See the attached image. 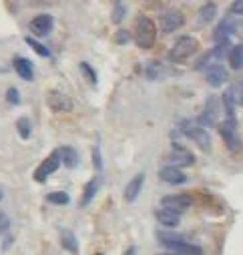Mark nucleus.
Masks as SVG:
<instances>
[{
	"mask_svg": "<svg viewBox=\"0 0 243 255\" xmlns=\"http://www.w3.org/2000/svg\"><path fill=\"white\" fill-rule=\"evenodd\" d=\"M26 44H30V48H32L36 54H40V56H44V58H48V56H50V50H48L44 44H40L38 40H34V38H30V36H26Z\"/></svg>",
	"mask_w": 243,
	"mask_h": 255,
	"instance_id": "cd10ccee",
	"label": "nucleus"
},
{
	"mask_svg": "<svg viewBox=\"0 0 243 255\" xmlns=\"http://www.w3.org/2000/svg\"><path fill=\"white\" fill-rule=\"evenodd\" d=\"M16 131L22 139H30V133H32V125H30V119L28 117H20L16 121Z\"/></svg>",
	"mask_w": 243,
	"mask_h": 255,
	"instance_id": "393cba45",
	"label": "nucleus"
},
{
	"mask_svg": "<svg viewBox=\"0 0 243 255\" xmlns=\"http://www.w3.org/2000/svg\"><path fill=\"white\" fill-rule=\"evenodd\" d=\"M239 103L243 105V91H241V95H239Z\"/></svg>",
	"mask_w": 243,
	"mask_h": 255,
	"instance_id": "ea45409f",
	"label": "nucleus"
},
{
	"mask_svg": "<svg viewBox=\"0 0 243 255\" xmlns=\"http://www.w3.org/2000/svg\"><path fill=\"white\" fill-rule=\"evenodd\" d=\"M223 107H225L227 117H233V113H235V91L233 89H227L223 93Z\"/></svg>",
	"mask_w": 243,
	"mask_h": 255,
	"instance_id": "bb28decb",
	"label": "nucleus"
},
{
	"mask_svg": "<svg viewBox=\"0 0 243 255\" xmlns=\"http://www.w3.org/2000/svg\"><path fill=\"white\" fill-rule=\"evenodd\" d=\"M60 151L56 149V151H52L40 165H38V169L34 171V181H38V183H44L52 173H56V169L60 167Z\"/></svg>",
	"mask_w": 243,
	"mask_h": 255,
	"instance_id": "39448f33",
	"label": "nucleus"
},
{
	"mask_svg": "<svg viewBox=\"0 0 243 255\" xmlns=\"http://www.w3.org/2000/svg\"><path fill=\"white\" fill-rule=\"evenodd\" d=\"M60 245H63L67 251L75 253V255L79 251V241H77V237H75L73 231H63V233H60Z\"/></svg>",
	"mask_w": 243,
	"mask_h": 255,
	"instance_id": "5701e85b",
	"label": "nucleus"
},
{
	"mask_svg": "<svg viewBox=\"0 0 243 255\" xmlns=\"http://www.w3.org/2000/svg\"><path fill=\"white\" fill-rule=\"evenodd\" d=\"M229 65L233 71H241L243 69V44H237L229 50Z\"/></svg>",
	"mask_w": 243,
	"mask_h": 255,
	"instance_id": "aec40b11",
	"label": "nucleus"
},
{
	"mask_svg": "<svg viewBox=\"0 0 243 255\" xmlns=\"http://www.w3.org/2000/svg\"><path fill=\"white\" fill-rule=\"evenodd\" d=\"M81 71L89 77V81L93 83V85H97V73L91 69V65H89V62H81Z\"/></svg>",
	"mask_w": 243,
	"mask_h": 255,
	"instance_id": "7c9ffc66",
	"label": "nucleus"
},
{
	"mask_svg": "<svg viewBox=\"0 0 243 255\" xmlns=\"http://www.w3.org/2000/svg\"><path fill=\"white\" fill-rule=\"evenodd\" d=\"M143 183H145V175H143V173L135 175V177L129 181V185H127V189H125V201H129V203L137 201L141 189H143Z\"/></svg>",
	"mask_w": 243,
	"mask_h": 255,
	"instance_id": "2eb2a0df",
	"label": "nucleus"
},
{
	"mask_svg": "<svg viewBox=\"0 0 243 255\" xmlns=\"http://www.w3.org/2000/svg\"><path fill=\"white\" fill-rule=\"evenodd\" d=\"M231 16H243V0H233V4L229 6Z\"/></svg>",
	"mask_w": 243,
	"mask_h": 255,
	"instance_id": "c756f323",
	"label": "nucleus"
},
{
	"mask_svg": "<svg viewBox=\"0 0 243 255\" xmlns=\"http://www.w3.org/2000/svg\"><path fill=\"white\" fill-rule=\"evenodd\" d=\"M197 48H199L197 38H193V36H181V38H177L175 44L171 46V50H169V58H171L173 62L187 60L189 56H193V54L197 52Z\"/></svg>",
	"mask_w": 243,
	"mask_h": 255,
	"instance_id": "7ed1b4c3",
	"label": "nucleus"
},
{
	"mask_svg": "<svg viewBox=\"0 0 243 255\" xmlns=\"http://www.w3.org/2000/svg\"><path fill=\"white\" fill-rule=\"evenodd\" d=\"M12 65H14V71H16V75L20 79H24V81H32L34 79V67H32V62L28 58L16 56Z\"/></svg>",
	"mask_w": 243,
	"mask_h": 255,
	"instance_id": "dca6fc26",
	"label": "nucleus"
},
{
	"mask_svg": "<svg viewBox=\"0 0 243 255\" xmlns=\"http://www.w3.org/2000/svg\"><path fill=\"white\" fill-rule=\"evenodd\" d=\"M99 187H101V181H99V177H95V179H91L87 185H85V191H83V197H81V207H87L93 199H95V195H97V191H99Z\"/></svg>",
	"mask_w": 243,
	"mask_h": 255,
	"instance_id": "6ab92c4d",
	"label": "nucleus"
},
{
	"mask_svg": "<svg viewBox=\"0 0 243 255\" xmlns=\"http://www.w3.org/2000/svg\"><path fill=\"white\" fill-rule=\"evenodd\" d=\"M161 73H163V67L157 65V62H149V65H147V77L149 79H159Z\"/></svg>",
	"mask_w": 243,
	"mask_h": 255,
	"instance_id": "c85d7f7f",
	"label": "nucleus"
},
{
	"mask_svg": "<svg viewBox=\"0 0 243 255\" xmlns=\"http://www.w3.org/2000/svg\"><path fill=\"white\" fill-rule=\"evenodd\" d=\"M161 255H179V253H161Z\"/></svg>",
	"mask_w": 243,
	"mask_h": 255,
	"instance_id": "a19ab883",
	"label": "nucleus"
},
{
	"mask_svg": "<svg viewBox=\"0 0 243 255\" xmlns=\"http://www.w3.org/2000/svg\"><path fill=\"white\" fill-rule=\"evenodd\" d=\"M235 34L243 40V22H237V24H235Z\"/></svg>",
	"mask_w": 243,
	"mask_h": 255,
	"instance_id": "e433bc0d",
	"label": "nucleus"
},
{
	"mask_svg": "<svg viewBox=\"0 0 243 255\" xmlns=\"http://www.w3.org/2000/svg\"><path fill=\"white\" fill-rule=\"evenodd\" d=\"M60 151V161H63L69 169H75L79 165V155L73 147H63V149H58Z\"/></svg>",
	"mask_w": 243,
	"mask_h": 255,
	"instance_id": "412c9836",
	"label": "nucleus"
},
{
	"mask_svg": "<svg viewBox=\"0 0 243 255\" xmlns=\"http://www.w3.org/2000/svg\"><path fill=\"white\" fill-rule=\"evenodd\" d=\"M155 217H157V221H159L161 225H165V227H177L179 221H181V213H177V211H173V209H167V207L157 209Z\"/></svg>",
	"mask_w": 243,
	"mask_h": 255,
	"instance_id": "f3484780",
	"label": "nucleus"
},
{
	"mask_svg": "<svg viewBox=\"0 0 243 255\" xmlns=\"http://www.w3.org/2000/svg\"><path fill=\"white\" fill-rule=\"evenodd\" d=\"M183 24H185L183 12H179V10H167V12L161 14V30L165 34H171V32L179 30Z\"/></svg>",
	"mask_w": 243,
	"mask_h": 255,
	"instance_id": "423d86ee",
	"label": "nucleus"
},
{
	"mask_svg": "<svg viewBox=\"0 0 243 255\" xmlns=\"http://www.w3.org/2000/svg\"><path fill=\"white\" fill-rule=\"evenodd\" d=\"M161 203H163V207L181 213V211H185V209H189V207L193 205V197H191L189 193H175V195H167V197H163Z\"/></svg>",
	"mask_w": 243,
	"mask_h": 255,
	"instance_id": "0eeeda50",
	"label": "nucleus"
},
{
	"mask_svg": "<svg viewBox=\"0 0 243 255\" xmlns=\"http://www.w3.org/2000/svg\"><path fill=\"white\" fill-rule=\"evenodd\" d=\"M115 2H117V4H121V0H115Z\"/></svg>",
	"mask_w": 243,
	"mask_h": 255,
	"instance_id": "79ce46f5",
	"label": "nucleus"
},
{
	"mask_svg": "<svg viewBox=\"0 0 243 255\" xmlns=\"http://www.w3.org/2000/svg\"><path fill=\"white\" fill-rule=\"evenodd\" d=\"M205 79H207V83H209L211 87H221V85L227 83L229 75H227V71H225L223 65L215 62V65H209V67H207V71H205Z\"/></svg>",
	"mask_w": 243,
	"mask_h": 255,
	"instance_id": "f8f14e48",
	"label": "nucleus"
},
{
	"mask_svg": "<svg viewBox=\"0 0 243 255\" xmlns=\"http://www.w3.org/2000/svg\"><path fill=\"white\" fill-rule=\"evenodd\" d=\"M159 179L165 181V183H169V185H183L187 181V175L181 171V169H177V167L167 165V167H163L159 171Z\"/></svg>",
	"mask_w": 243,
	"mask_h": 255,
	"instance_id": "ddd939ff",
	"label": "nucleus"
},
{
	"mask_svg": "<svg viewBox=\"0 0 243 255\" xmlns=\"http://www.w3.org/2000/svg\"><path fill=\"white\" fill-rule=\"evenodd\" d=\"M219 135H221L225 147L231 153H237L241 149V143H239V137H237V121H235V117H227L219 125Z\"/></svg>",
	"mask_w": 243,
	"mask_h": 255,
	"instance_id": "20e7f679",
	"label": "nucleus"
},
{
	"mask_svg": "<svg viewBox=\"0 0 243 255\" xmlns=\"http://www.w3.org/2000/svg\"><path fill=\"white\" fill-rule=\"evenodd\" d=\"M125 255H137V251H135V247H131V249H127V253Z\"/></svg>",
	"mask_w": 243,
	"mask_h": 255,
	"instance_id": "58836bf2",
	"label": "nucleus"
},
{
	"mask_svg": "<svg viewBox=\"0 0 243 255\" xmlns=\"http://www.w3.org/2000/svg\"><path fill=\"white\" fill-rule=\"evenodd\" d=\"M217 117H219V101L215 97H209L207 103H205L203 113L197 119V125H201L203 129H205V127H213L217 123Z\"/></svg>",
	"mask_w": 243,
	"mask_h": 255,
	"instance_id": "6e6552de",
	"label": "nucleus"
},
{
	"mask_svg": "<svg viewBox=\"0 0 243 255\" xmlns=\"http://www.w3.org/2000/svg\"><path fill=\"white\" fill-rule=\"evenodd\" d=\"M46 103H48V107H50L52 111H56V113L73 111V101H71L67 95H63L60 91H50V93L46 95Z\"/></svg>",
	"mask_w": 243,
	"mask_h": 255,
	"instance_id": "1a4fd4ad",
	"label": "nucleus"
},
{
	"mask_svg": "<svg viewBox=\"0 0 243 255\" xmlns=\"http://www.w3.org/2000/svg\"><path fill=\"white\" fill-rule=\"evenodd\" d=\"M125 18V6H121V4H117V8H115V12H113V22H121Z\"/></svg>",
	"mask_w": 243,
	"mask_h": 255,
	"instance_id": "72a5a7b5",
	"label": "nucleus"
},
{
	"mask_svg": "<svg viewBox=\"0 0 243 255\" xmlns=\"http://www.w3.org/2000/svg\"><path fill=\"white\" fill-rule=\"evenodd\" d=\"M179 131L183 133L187 139H191L193 143H197L199 149H203V151H209L211 149V137H209V133L203 129L201 125H197L195 121H181L179 123Z\"/></svg>",
	"mask_w": 243,
	"mask_h": 255,
	"instance_id": "f03ea898",
	"label": "nucleus"
},
{
	"mask_svg": "<svg viewBox=\"0 0 243 255\" xmlns=\"http://www.w3.org/2000/svg\"><path fill=\"white\" fill-rule=\"evenodd\" d=\"M157 239H159V241H161L165 247H169V245H173V243L187 241V239H185V235L175 233V231H159V233H157Z\"/></svg>",
	"mask_w": 243,
	"mask_h": 255,
	"instance_id": "4be33fe9",
	"label": "nucleus"
},
{
	"mask_svg": "<svg viewBox=\"0 0 243 255\" xmlns=\"http://www.w3.org/2000/svg\"><path fill=\"white\" fill-rule=\"evenodd\" d=\"M0 199H2V191H0Z\"/></svg>",
	"mask_w": 243,
	"mask_h": 255,
	"instance_id": "37998d69",
	"label": "nucleus"
},
{
	"mask_svg": "<svg viewBox=\"0 0 243 255\" xmlns=\"http://www.w3.org/2000/svg\"><path fill=\"white\" fill-rule=\"evenodd\" d=\"M93 165H95V169H97V171H101V169H103V161H101L99 147H95V149H93Z\"/></svg>",
	"mask_w": 243,
	"mask_h": 255,
	"instance_id": "c9c22d12",
	"label": "nucleus"
},
{
	"mask_svg": "<svg viewBox=\"0 0 243 255\" xmlns=\"http://www.w3.org/2000/svg\"><path fill=\"white\" fill-rule=\"evenodd\" d=\"M46 201L52 205H67L71 201V197H69V193H65V191H52V193L46 195Z\"/></svg>",
	"mask_w": 243,
	"mask_h": 255,
	"instance_id": "a878e982",
	"label": "nucleus"
},
{
	"mask_svg": "<svg viewBox=\"0 0 243 255\" xmlns=\"http://www.w3.org/2000/svg\"><path fill=\"white\" fill-rule=\"evenodd\" d=\"M167 249H173L175 253L179 255H203V249L195 243H189V241H181V243H173L169 245Z\"/></svg>",
	"mask_w": 243,
	"mask_h": 255,
	"instance_id": "a211bd4d",
	"label": "nucleus"
},
{
	"mask_svg": "<svg viewBox=\"0 0 243 255\" xmlns=\"http://www.w3.org/2000/svg\"><path fill=\"white\" fill-rule=\"evenodd\" d=\"M157 40V26L149 16H139L135 24V42L139 48H153Z\"/></svg>",
	"mask_w": 243,
	"mask_h": 255,
	"instance_id": "f257e3e1",
	"label": "nucleus"
},
{
	"mask_svg": "<svg viewBox=\"0 0 243 255\" xmlns=\"http://www.w3.org/2000/svg\"><path fill=\"white\" fill-rule=\"evenodd\" d=\"M6 99H8V103H10V105H18V103H20V95H18V91H16L14 87H10V89H8Z\"/></svg>",
	"mask_w": 243,
	"mask_h": 255,
	"instance_id": "473e14b6",
	"label": "nucleus"
},
{
	"mask_svg": "<svg viewBox=\"0 0 243 255\" xmlns=\"http://www.w3.org/2000/svg\"><path fill=\"white\" fill-rule=\"evenodd\" d=\"M52 26H54V20H52L50 14H38V16L32 18L30 24H28L30 32L36 34V36H46V34L52 30Z\"/></svg>",
	"mask_w": 243,
	"mask_h": 255,
	"instance_id": "9b49d317",
	"label": "nucleus"
},
{
	"mask_svg": "<svg viewBox=\"0 0 243 255\" xmlns=\"http://www.w3.org/2000/svg\"><path fill=\"white\" fill-rule=\"evenodd\" d=\"M10 229V219L4 211H0V233H6Z\"/></svg>",
	"mask_w": 243,
	"mask_h": 255,
	"instance_id": "2f4dec72",
	"label": "nucleus"
},
{
	"mask_svg": "<svg viewBox=\"0 0 243 255\" xmlns=\"http://www.w3.org/2000/svg\"><path fill=\"white\" fill-rule=\"evenodd\" d=\"M167 161H169L171 167H177V169H179V167H191V165L195 163V157H193L189 151H185V149L175 147V149L169 153Z\"/></svg>",
	"mask_w": 243,
	"mask_h": 255,
	"instance_id": "9d476101",
	"label": "nucleus"
},
{
	"mask_svg": "<svg viewBox=\"0 0 243 255\" xmlns=\"http://www.w3.org/2000/svg\"><path fill=\"white\" fill-rule=\"evenodd\" d=\"M215 14H217V6L213 2H205L201 6V10H199V22L201 24H207V22H211L215 18Z\"/></svg>",
	"mask_w": 243,
	"mask_h": 255,
	"instance_id": "b1692460",
	"label": "nucleus"
},
{
	"mask_svg": "<svg viewBox=\"0 0 243 255\" xmlns=\"http://www.w3.org/2000/svg\"><path fill=\"white\" fill-rule=\"evenodd\" d=\"M115 40H117L119 44H127V42L131 40V34H129L127 30H119L117 36H115Z\"/></svg>",
	"mask_w": 243,
	"mask_h": 255,
	"instance_id": "f704fd0d",
	"label": "nucleus"
},
{
	"mask_svg": "<svg viewBox=\"0 0 243 255\" xmlns=\"http://www.w3.org/2000/svg\"><path fill=\"white\" fill-rule=\"evenodd\" d=\"M143 2H145V4H149V6H157V4L161 2V0H143Z\"/></svg>",
	"mask_w": 243,
	"mask_h": 255,
	"instance_id": "4c0bfd02",
	"label": "nucleus"
},
{
	"mask_svg": "<svg viewBox=\"0 0 243 255\" xmlns=\"http://www.w3.org/2000/svg\"><path fill=\"white\" fill-rule=\"evenodd\" d=\"M235 24H237V22H233L229 16L223 18L221 24H219V26L215 28V32H213L215 42H217V44H219V42H229V36L235 34Z\"/></svg>",
	"mask_w": 243,
	"mask_h": 255,
	"instance_id": "4468645a",
	"label": "nucleus"
}]
</instances>
